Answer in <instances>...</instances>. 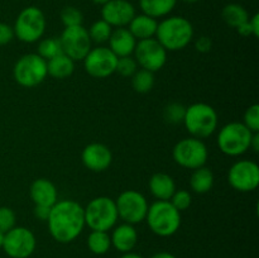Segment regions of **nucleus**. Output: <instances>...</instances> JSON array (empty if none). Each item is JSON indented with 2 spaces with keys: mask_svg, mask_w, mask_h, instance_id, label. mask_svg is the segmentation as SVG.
I'll return each instance as SVG.
<instances>
[{
  "mask_svg": "<svg viewBox=\"0 0 259 258\" xmlns=\"http://www.w3.org/2000/svg\"><path fill=\"white\" fill-rule=\"evenodd\" d=\"M218 121V113L211 105L206 103H195L186 108L182 123L192 137L204 139L215 133Z\"/></svg>",
  "mask_w": 259,
  "mask_h": 258,
  "instance_id": "obj_4",
  "label": "nucleus"
},
{
  "mask_svg": "<svg viewBox=\"0 0 259 258\" xmlns=\"http://www.w3.org/2000/svg\"><path fill=\"white\" fill-rule=\"evenodd\" d=\"M62 52L73 61H82L93 45L89 32L83 25L66 27L60 37Z\"/></svg>",
  "mask_w": 259,
  "mask_h": 258,
  "instance_id": "obj_13",
  "label": "nucleus"
},
{
  "mask_svg": "<svg viewBox=\"0 0 259 258\" xmlns=\"http://www.w3.org/2000/svg\"><path fill=\"white\" fill-rule=\"evenodd\" d=\"M14 30L13 27H10L7 23H0V46L8 45L14 38Z\"/></svg>",
  "mask_w": 259,
  "mask_h": 258,
  "instance_id": "obj_37",
  "label": "nucleus"
},
{
  "mask_svg": "<svg viewBox=\"0 0 259 258\" xmlns=\"http://www.w3.org/2000/svg\"><path fill=\"white\" fill-rule=\"evenodd\" d=\"M120 258H144L143 255L138 254V253H134V252H128V253H123Z\"/></svg>",
  "mask_w": 259,
  "mask_h": 258,
  "instance_id": "obj_44",
  "label": "nucleus"
},
{
  "mask_svg": "<svg viewBox=\"0 0 259 258\" xmlns=\"http://www.w3.org/2000/svg\"><path fill=\"white\" fill-rule=\"evenodd\" d=\"M136 15V8L128 0H109L101 8V19L114 28L128 27Z\"/></svg>",
  "mask_w": 259,
  "mask_h": 258,
  "instance_id": "obj_16",
  "label": "nucleus"
},
{
  "mask_svg": "<svg viewBox=\"0 0 259 258\" xmlns=\"http://www.w3.org/2000/svg\"><path fill=\"white\" fill-rule=\"evenodd\" d=\"M88 248L91 253L96 255H103L108 253L111 248V239L108 232L100 230H91L88 237Z\"/></svg>",
  "mask_w": 259,
  "mask_h": 258,
  "instance_id": "obj_27",
  "label": "nucleus"
},
{
  "mask_svg": "<svg viewBox=\"0 0 259 258\" xmlns=\"http://www.w3.org/2000/svg\"><path fill=\"white\" fill-rule=\"evenodd\" d=\"M85 214V225L91 230L109 232L118 223V210L115 200L109 196H98L91 200L86 207H83Z\"/></svg>",
  "mask_w": 259,
  "mask_h": 258,
  "instance_id": "obj_5",
  "label": "nucleus"
},
{
  "mask_svg": "<svg viewBox=\"0 0 259 258\" xmlns=\"http://www.w3.org/2000/svg\"><path fill=\"white\" fill-rule=\"evenodd\" d=\"M222 17L229 27L235 28V29L242 24H244L245 22H248V19L250 18L247 9L242 5L235 4V3L225 5L222 12Z\"/></svg>",
  "mask_w": 259,
  "mask_h": 258,
  "instance_id": "obj_26",
  "label": "nucleus"
},
{
  "mask_svg": "<svg viewBox=\"0 0 259 258\" xmlns=\"http://www.w3.org/2000/svg\"><path fill=\"white\" fill-rule=\"evenodd\" d=\"M211 39H210L209 37H206V35H201V37H199L195 40V48H196V51H199V52L201 53L210 52V51H211Z\"/></svg>",
  "mask_w": 259,
  "mask_h": 258,
  "instance_id": "obj_38",
  "label": "nucleus"
},
{
  "mask_svg": "<svg viewBox=\"0 0 259 258\" xmlns=\"http://www.w3.org/2000/svg\"><path fill=\"white\" fill-rule=\"evenodd\" d=\"M47 27L45 13L37 7H27L15 19L14 35L24 43H35L43 37Z\"/></svg>",
  "mask_w": 259,
  "mask_h": 258,
  "instance_id": "obj_7",
  "label": "nucleus"
},
{
  "mask_svg": "<svg viewBox=\"0 0 259 258\" xmlns=\"http://www.w3.org/2000/svg\"><path fill=\"white\" fill-rule=\"evenodd\" d=\"M29 195L34 205L52 207L58 201L57 187L47 179L34 180L30 185Z\"/></svg>",
  "mask_w": 259,
  "mask_h": 258,
  "instance_id": "obj_18",
  "label": "nucleus"
},
{
  "mask_svg": "<svg viewBox=\"0 0 259 258\" xmlns=\"http://www.w3.org/2000/svg\"><path fill=\"white\" fill-rule=\"evenodd\" d=\"M51 207L43 206V205H34V209H33V214L37 219L42 220V222H47L48 217H50Z\"/></svg>",
  "mask_w": 259,
  "mask_h": 258,
  "instance_id": "obj_39",
  "label": "nucleus"
},
{
  "mask_svg": "<svg viewBox=\"0 0 259 258\" xmlns=\"http://www.w3.org/2000/svg\"><path fill=\"white\" fill-rule=\"evenodd\" d=\"M257 153L259 151V133H254L252 137V141H250V148Z\"/></svg>",
  "mask_w": 259,
  "mask_h": 258,
  "instance_id": "obj_42",
  "label": "nucleus"
},
{
  "mask_svg": "<svg viewBox=\"0 0 259 258\" xmlns=\"http://www.w3.org/2000/svg\"><path fill=\"white\" fill-rule=\"evenodd\" d=\"M151 258H177V257L169 252H158L156 253V254L152 255Z\"/></svg>",
  "mask_w": 259,
  "mask_h": 258,
  "instance_id": "obj_43",
  "label": "nucleus"
},
{
  "mask_svg": "<svg viewBox=\"0 0 259 258\" xmlns=\"http://www.w3.org/2000/svg\"><path fill=\"white\" fill-rule=\"evenodd\" d=\"M132 86L139 94H147L154 86V73L141 68L132 76Z\"/></svg>",
  "mask_w": 259,
  "mask_h": 258,
  "instance_id": "obj_28",
  "label": "nucleus"
},
{
  "mask_svg": "<svg viewBox=\"0 0 259 258\" xmlns=\"http://www.w3.org/2000/svg\"><path fill=\"white\" fill-rule=\"evenodd\" d=\"M88 32L91 42L96 43V45H103V43L108 42L109 38H110L113 27L109 25L105 20L100 19L94 22L91 27L88 29Z\"/></svg>",
  "mask_w": 259,
  "mask_h": 258,
  "instance_id": "obj_29",
  "label": "nucleus"
},
{
  "mask_svg": "<svg viewBox=\"0 0 259 258\" xmlns=\"http://www.w3.org/2000/svg\"><path fill=\"white\" fill-rule=\"evenodd\" d=\"M181 2H184V3H187V4H194V3H197V2H200V0H181Z\"/></svg>",
  "mask_w": 259,
  "mask_h": 258,
  "instance_id": "obj_47",
  "label": "nucleus"
},
{
  "mask_svg": "<svg viewBox=\"0 0 259 258\" xmlns=\"http://www.w3.org/2000/svg\"><path fill=\"white\" fill-rule=\"evenodd\" d=\"M169 202L176 207L179 211H184V210H187L190 206H191L192 197L191 194H190L187 190H176L172 195V197L169 199Z\"/></svg>",
  "mask_w": 259,
  "mask_h": 258,
  "instance_id": "obj_35",
  "label": "nucleus"
},
{
  "mask_svg": "<svg viewBox=\"0 0 259 258\" xmlns=\"http://www.w3.org/2000/svg\"><path fill=\"white\" fill-rule=\"evenodd\" d=\"M154 38L167 52L181 51L191 43L194 38V27L185 17L172 15L158 23Z\"/></svg>",
  "mask_w": 259,
  "mask_h": 258,
  "instance_id": "obj_2",
  "label": "nucleus"
},
{
  "mask_svg": "<svg viewBox=\"0 0 259 258\" xmlns=\"http://www.w3.org/2000/svg\"><path fill=\"white\" fill-rule=\"evenodd\" d=\"M81 161L83 166L93 172H104L113 162V153L110 148L103 143H90L82 149Z\"/></svg>",
  "mask_w": 259,
  "mask_h": 258,
  "instance_id": "obj_17",
  "label": "nucleus"
},
{
  "mask_svg": "<svg viewBox=\"0 0 259 258\" xmlns=\"http://www.w3.org/2000/svg\"><path fill=\"white\" fill-rule=\"evenodd\" d=\"M133 53L139 67L153 73L163 68L167 62V51L154 37L138 40Z\"/></svg>",
  "mask_w": 259,
  "mask_h": 258,
  "instance_id": "obj_11",
  "label": "nucleus"
},
{
  "mask_svg": "<svg viewBox=\"0 0 259 258\" xmlns=\"http://www.w3.org/2000/svg\"><path fill=\"white\" fill-rule=\"evenodd\" d=\"M148 186L151 194L157 200H161V201H169L174 192L177 190L175 180L168 174H164V172L154 174L149 179Z\"/></svg>",
  "mask_w": 259,
  "mask_h": 258,
  "instance_id": "obj_21",
  "label": "nucleus"
},
{
  "mask_svg": "<svg viewBox=\"0 0 259 258\" xmlns=\"http://www.w3.org/2000/svg\"><path fill=\"white\" fill-rule=\"evenodd\" d=\"M157 27H158L157 19L147 14H143V13L134 15V18L128 24V29L131 30V33L137 40L153 38L156 35Z\"/></svg>",
  "mask_w": 259,
  "mask_h": 258,
  "instance_id": "obj_22",
  "label": "nucleus"
},
{
  "mask_svg": "<svg viewBox=\"0 0 259 258\" xmlns=\"http://www.w3.org/2000/svg\"><path fill=\"white\" fill-rule=\"evenodd\" d=\"M249 23L250 27H252L253 30V37H259V14L255 13L252 18H249Z\"/></svg>",
  "mask_w": 259,
  "mask_h": 258,
  "instance_id": "obj_41",
  "label": "nucleus"
},
{
  "mask_svg": "<svg viewBox=\"0 0 259 258\" xmlns=\"http://www.w3.org/2000/svg\"><path fill=\"white\" fill-rule=\"evenodd\" d=\"M138 70V63L132 56H125V57H118V63H116V70L119 75L123 77H132Z\"/></svg>",
  "mask_w": 259,
  "mask_h": 258,
  "instance_id": "obj_33",
  "label": "nucleus"
},
{
  "mask_svg": "<svg viewBox=\"0 0 259 258\" xmlns=\"http://www.w3.org/2000/svg\"><path fill=\"white\" fill-rule=\"evenodd\" d=\"M61 22L65 25V28L75 27V25H82V12L75 7H65L61 10Z\"/></svg>",
  "mask_w": 259,
  "mask_h": 258,
  "instance_id": "obj_31",
  "label": "nucleus"
},
{
  "mask_svg": "<svg viewBox=\"0 0 259 258\" xmlns=\"http://www.w3.org/2000/svg\"><path fill=\"white\" fill-rule=\"evenodd\" d=\"M4 237H5V233H3L0 230V248L3 247V243H4Z\"/></svg>",
  "mask_w": 259,
  "mask_h": 258,
  "instance_id": "obj_46",
  "label": "nucleus"
},
{
  "mask_svg": "<svg viewBox=\"0 0 259 258\" xmlns=\"http://www.w3.org/2000/svg\"><path fill=\"white\" fill-rule=\"evenodd\" d=\"M37 239L34 233L25 227H14L5 233L3 249L10 258H28L34 253Z\"/></svg>",
  "mask_w": 259,
  "mask_h": 258,
  "instance_id": "obj_12",
  "label": "nucleus"
},
{
  "mask_svg": "<svg viewBox=\"0 0 259 258\" xmlns=\"http://www.w3.org/2000/svg\"><path fill=\"white\" fill-rule=\"evenodd\" d=\"M137 42L138 40L134 38V35L126 27L113 29L108 40L109 48L116 57H125V56L133 55Z\"/></svg>",
  "mask_w": 259,
  "mask_h": 258,
  "instance_id": "obj_20",
  "label": "nucleus"
},
{
  "mask_svg": "<svg viewBox=\"0 0 259 258\" xmlns=\"http://www.w3.org/2000/svg\"><path fill=\"white\" fill-rule=\"evenodd\" d=\"M85 71L95 78H106L115 73L118 57L105 46L91 48L90 52L83 58Z\"/></svg>",
  "mask_w": 259,
  "mask_h": 258,
  "instance_id": "obj_14",
  "label": "nucleus"
},
{
  "mask_svg": "<svg viewBox=\"0 0 259 258\" xmlns=\"http://www.w3.org/2000/svg\"><path fill=\"white\" fill-rule=\"evenodd\" d=\"M47 224L56 242L62 244L73 242L85 228L83 207L75 200H58L51 207Z\"/></svg>",
  "mask_w": 259,
  "mask_h": 258,
  "instance_id": "obj_1",
  "label": "nucleus"
},
{
  "mask_svg": "<svg viewBox=\"0 0 259 258\" xmlns=\"http://www.w3.org/2000/svg\"><path fill=\"white\" fill-rule=\"evenodd\" d=\"M190 186L196 194H206L214 186V174L211 169L202 166L194 169L190 177Z\"/></svg>",
  "mask_w": 259,
  "mask_h": 258,
  "instance_id": "obj_25",
  "label": "nucleus"
},
{
  "mask_svg": "<svg viewBox=\"0 0 259 258\" xmlns=\"http://www.w3.org/2000/svg\"><path fill=\"white\" fill-rule=\"evenodd\" d=\"M146 222L152 233L158 237H172L181 227V211L169 201L157 200L149 205Z\"/></svg>",
  "mask_w": 259,
  "mask_h": 258,
  "instance_id": "obj_3",
  "label": "nucleus"
},
{
  "mask_svg": "<svg viewBox=\"0 0 259 258\" xmlns=\"http://www.w3.org/2000/svg\"><path fill=\"white\" fill-rule=\"evenodd\" d=\"M15 223H17V217L14 210L8 206H0V230L3 233L9 232L15 227Z\"/></svg>",
  "mask_w": 259,
  "mask_h": 258,
  "instance_id": "obj_36",
  "label": "nucleus"
},
{
  "mask_svg": "<svg viewBox=\"0 0 259 258\" xmlns=\"http://www.w3.org/2000/svg\"><path fill=\"white\" fill-rule=\"evenodd\" d=\"M91 2H93L94 4H96V5H104L105 3H108L109 0H91Z\"/></svg>",
  "mask_w": 259,
  "mask_h": 258,
  "instance_id": "obj_45",
  "label": "nucleus"
},
{
  "mask_svg": "<svg viewBox=\"0 0 259 258\" xmlns=\"http://www.w3.org/2000/svg\"><path fill=\"white\" fill-rule=\"evenodd\" d=\"M62 52V46H61L60 38L50 37L45 38L38 45V56L43 58V60L48 61L51 58L56 57V56L61 55Z\"/></svg>",
  "mask_w": 259,
  "mask_h": 258,
  "instance_id": "obj_30",
  "label": "nucleus"
},
{
  "mask_svg": "<svg viewBox=\"0 0 259 258\" xmlns=\"http://www.w3.org/2000/svg\"><path fill=\"white\" fill-rule=\"evenodd\" d=\"M228 181L239 192L254 191L259 185V166L249 159H239L229 168Z\"/></svg>",
  "mask_w": 259,
  "mask_h": 258,
  "instance_id": "obj_15",
  "label": "nucleus"
},
{
  "mask_svg": "<svg viewBox=\"0 0 259 258\" xmlns=\"http://www.w3.org/2000/svg\"><path fill=\"white\" fill-rule=\"evenodd\" d=\"M75 71V61L71 60L65 53L56 56L47 61V72L57 80H65L70 77Z\"/></svg>",
  "mask_w": 259,
  "mask_h": 258,
  "instance_id": "obj_23",
  "label": "nucleus"
},
{
  "mask_svg": "<svg viewBox=\"0 0 259 258\" xmlns=\"http://www.w3.org/2000/svg\"><path fill=\"white\" fill-rule=\"evenodd\" d=\"M252 132L243 123L232 121L223 126L218 134V146L224 154L238 157L244 154L250 148Z\"/></svg>",
  "mask_w": 259,
  "mask_h": 258,
  "instance_id": "obj_6",
  "label": "nucleus"
},
{
  "mask_svg": "<svg viewBox=\"0 0 259 258\" xmlns=\"http://www.w3.org/2000/svg\"><path fill=\"white\" fill-rule=\"evenodd\" d=\"M172 157L179 166L194 171L199 167L205 166L209 158V151L202 139L189 137L175 144Z\"/></svg>",
  "mask_w": 259,
  "mask_h": 258,
  "instance_id": "obj_9",
  "label": "nucleus"
},
{
  "mask_svg": "<svg viewBox=\"0 0 259 258\" xmlns=\"http://www.w3.org/2000/svg\"><path fill=\"white\" fill-rule=\"evenodd\" d=\"M179 0H139V8L143 14L154 18L167 17L176 7Z\"/></svg>",
  "mask_w": 259,
  "mask_h": 258,
  "instance_id": "obj_24",
  "label": "nucleus"
},
{
  "mask_svg": "<svg viewBox=\"0 0 259 258\" xmlns=\"http://www.w3.org/2000/svg\"><path fill=\"white\" fill-rule=\"evenodd\" d=\"M13 76L17 83L23 88H35L47 78V61L37 53H28L22 56L15 62Z\"/></svg>",
  "mask_w": 259,
  "mask_h": 258,
  "instance_id": "obj_8",
  "label": "nucleus"
},
{
  "mask_svg": "<svg viewBox=\"0 0 259 258\" xmlns=\"http://www.w3.org/2000/svg\"><path fill=\"white\" fill-rule=\"evenodd\" d=\"M243 124L249 129L252 133H259V105L253 104L245 110L243 116Z\"/></svg>",
  "mask_w": 259,
  "mask_h": 258,
  "instance_id": "obj_34",
  "label": "nucleus"
},
{
  "mask_svg": "<svg viewBox=\"0 0 259 258\" xmlns=\"http://www.w3.org/2000/svg\"><path fill=\"white\" fill-rule=\"evenodd\" d=\"M186 106L180 103H171L164 108L163 118L169 124H180L184 121Z\"/></svg>",
  "mask_w": 259,
  "mask_h": 258,
  "instance_id": "obj_32",
  "label": "nucleus"
},
{
  "mask_svg": "<svg viewBox=\"0 0 259 258\" xmlns=\"http://www.w3.org/2000/svg\"><path fill=\"white\" fill-rule=\"evenodd\" d=\"M118 217L124 223L136 225L146 220L148 201L146 196L137 190H125L115 200Z\"/></svg>",
  "mask_w": 259,
  "mask_h": 258,
  "instance_id": "obj_10",
  "label": "nucleus"
},
{
  "mask_svg": "<svg viewBox=\"0 0 259 258\" xmlns=\"http://www.w3.org/2000/svg\"><path fill=\"white\" fill-rule=\"evenodd\" d=\"M110 239L111 247H114L120 253H128L132 252L138 243V232L134 225L123 223L113 228Z\"/></svg>",
  "mask_w": 259,
  "mask_h": 258,
  "instance_id": "obj_19",
  "label": "nucleus"
},
{
  "mask_svg": "<svg viewBox=\"0 0 259 258\" xmlns=\"http://www.w3.org/2000/svg\"><path fill=\"white\" fill-rule=\"evenodd\" d=\"M237 30L240 35H243V37H249V35H253V30H252V27H250L249 19H248V22H245L244 24L238 27Z\"/></svg>",
  "mask_w": 259,
  "mask_h": 258,
  "instance_id": "obj_40",
  "label": "nucleus"
}]
</instances>
